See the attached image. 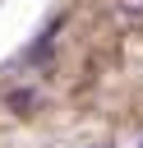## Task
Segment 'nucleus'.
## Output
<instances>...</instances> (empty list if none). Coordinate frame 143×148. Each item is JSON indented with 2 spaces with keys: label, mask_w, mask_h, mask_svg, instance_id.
<instances>
[{
  "label": "nucleus",
  "mask_w": 143,
  "mask_h": 148,
  "mask_svg": "<svg viewBox=\"0 0 143 148\" xmlns=\"http://www.w3.org/2000/svg\"><path fill=\"white\" fill-rule=\"evenodd\" d=\"M5 106H9L14 116H28V111L37 106V88H28V83H23V88H9V92H5Z\"/></svg>",
  "instance_id": "f03ea898"
},
{
  "label": "nucleus",
  "mask_w": 143,
  "mask_h": 148,
  "mask_svg": "<svg viewBox=\"0 0 143 148\" xmlns=\"http://www.w3.org/2000/svg\"><path fill=\"white\" fill-rule=\"evenodd\" d=\"M138 148H143V139H138Z\"/></svg>",
  "instance_id": "7ed1b4c3"
},
{
  "label": "nucleus",
  "mask_w": 143,
  "mask_h": 148,
  "mask_svg": "<svg viewBox=\"0 0 143 148\" xmlns=\"http://www.w3.org/2000/svg\"><path fill=\"white\" fill-rule=\"evenodd\" d=\"M60 23H65V18H51V23H46V32H37V42L23 51V65H37V60H46V56H51V42H55Z\"/></svg>",
  "instance_id": "f257e3e1"
}]
</instances>
